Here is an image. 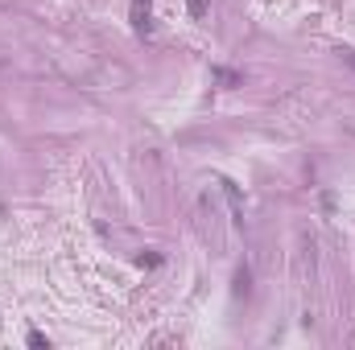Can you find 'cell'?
<instances>
[{"label": "cell", "mask_w": 355, "mask_h": 350, "mask_svg": "<svg viewBox=\"0 0 355 350\" xmlns=\"http://www.w3.org/2000/svg\"><path fill=\"white\" fill-rule=\"evenodd\" d=\"M219 185H223V194H227V202H232V223L244 227V198H240V185L227 181V177H219Z\"/></svg>", "instance_id": "1"}, {"label": "cell", "mask_w": 355, "mask_h": 350, "mask_svg": "<svg viewBox=\"0 0 355 350\" xmlns=\"http://www.w3.org/2000/svg\"><path fill=\"white\" fill-rule=\"evenodd\" d=\"M128 17H132V33H137V37H145V33L153 29V21H149V0H132Z\"/></svg>", "instance_id": "2"}, {"label": "cell", "mask_w": 355, "mask_h": 350, "mask_svg": "<svg viewBox=\"0 0 355 350\" xmlns=\"http://www.w3.org/2000/svg\"><path fill=\"white\" fill-rule=\"evenodd\" d=\"M211 79H215V83H223V87H236V83H240V75H236V71H223V66H215V71H211Z\"/></svg>", "instance_id": "3"}, {"label": "cell", "mask_w": 355, "mask_h": 350, "mask_svg": "<svg viewBox=\"0 0 355 350\" xmlns=\"http://www.w3.org/2000/svg\"><path fill=\"white\" fill-rule=\"evenodd\" d=\"M207 4H211V0H186V8H190V17H194V21H202V17H207Z\"/></svg>", "instance_id": "4"}, {"label": "cell", "mask_w": 355, "mask_h": 350, "mask_svg": "<svg viewBox=\"0 0 355 350\" xmlns=\"http://www.w3.org/2000/svg\"><path fill=\"white\" fill-rule=\"evenodd\" d=\"M25 342H29L33 350H50V338H46V334H37V330H29V338H25Z\"/></svg>", "instance_id": "5"}, {"label": "cell", "mask_w": 355, "mask_h": 350, "mask_svg": "<svg viewBox=\"0 0 355 350\" xmlns=\"http://www.w3.org/2000/svg\"><path fill=\"white\" fill-rule=\"evenodd\" d=\"M244 293H248V268L236 272V297H244Z\"/></svg>", "instance_id": "6"}]
</instances>
